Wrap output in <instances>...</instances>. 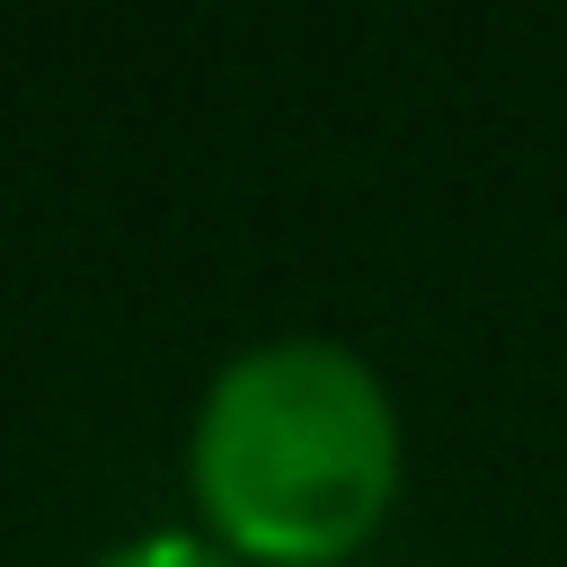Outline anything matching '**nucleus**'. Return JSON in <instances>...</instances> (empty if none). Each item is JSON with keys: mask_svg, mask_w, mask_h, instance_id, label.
<instances>
[{"mask_svg": "<svg viewBox=\"0 0 567 567\" xmlns=\"http://www.w3.org/2000/svg\"><path fill=\"white\" fill-rule=\"evenodd\" d=\"M89 567H248V558H230L213 532H133V540H115V549H97Z\"/></svg>", "mask_w": 567, "mask_h": 567, "instance_id": "nucleus-2", "label": "nucleus"}, {"mask_svg": "<svg viewBox=\"0 0 567 567\" xmlns=\"http://www.w3.org/2000/svg\"><path fill=\"white\" fill-rule=\"evenodd\" d=\"M186 487L230 558L337 567L399 496V399L346 337H257L221 354L195 399Z\"/></svg>", "mask_w": 567, "mask_h": 567, "instance_id": "nucleus-1", "label": "nucleus"}]
</instances>
